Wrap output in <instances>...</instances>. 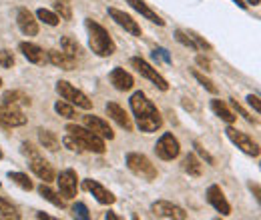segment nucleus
I'll list each match as a JSON object with an SVG mask.
<instances>
[{"label": "nucleus", "mask_w": 261, "mask_h": 220, "mask_svg": "<svg viewBox=\"0 0 261 220\" xmlns=\"http://www.w3.org/2000/svg\"><path fill=\"white\" fill-rule=\"evenodd\" d=\"M129 106L135 114V120L141 132H157L161 126H163V116L161 112L157 110V106L145 96V92L137 90L135 95L130 96Z\"/></svg>", "instance_id": "nucleus-1"}, {"label": "nucleus", "mask_w": 261, "mask_h": 220, "mask_svg": "<svg viewBox=\"0 0 261 220\" xmlns=\"http://www.w3.org/2000/svg\"><path fill=\"white\" fill-rule=\"evenodd\" d=\"M85 26H87V30H89V46H91V50L100 56V58H109V56H113L115 54V50H117V44H115V40L111 38V34L107 28H102L98 22H95L93 18H87L85 20Z\"/></svg>", "instance_id": "nucleus-2"}, {"label": "nucleus", "mask_w": 261, "mask_h": 220, "mask_svg": "<svg viewBox=\"0 0 261 220\" xmlns=\"http://www.w3.org/2000/svg\"><path fill=\"white\" fill-rule=\"evenodd\" d=\"M66 132L83 146V150L87 152H95V154H105L107 146H105V140L97 136L95 132H91L89 128L79 124H66Z\"/></svg>", "instance_id": "nucleus-3"}, {"label": "nucleus", "mask_w": 261, "mask_h": 220, "mask_svg": "<svg viewBox=\"0 0 261 220\" xmlns=\"http://www.w3.org/2000/svg\"><path fill=\"white\" fill-rule=\"evenodd\" d=\"M127 168H129L135 176H141L145 180H155L157 174H159L157 168H155V164L145 156V154H141V152H129L127 154Z\"/></svg>", "instance_id": "nucleus-4"}, {"label": "nucleus", "mask_w": 261, "mask_h": 220, "mask_svg": "<svg viewBox=\"0 0 261 220\" xmlns=\"http://www.w3.org/2000/svg\"><path fill=\"white\" fill-rule=\"evenodd\" d=\"M57 92L61 95L63 100L74 104V106H79V108H83V110H91V108H93V102L89 100V96L85 95L83 90L74 88V86H72L70 82H66V80H59V82H57Z\"/></svg>", "instance_id": "nucleus-5"}, {"label": "nucleus", "mask_w": 261, "mask_h": 220, "mask_svg": "<svg viewBox=\"0 0 261 220\" xmlns=\"http://www.w3.org/2000/svg\"><path fill=\"white\" fill-rule=\"evenodd\" d=\"M225 134H227V138L241 150V152H245V154L255 156V158L259 156V144H257L249 134H245V132H241V130H237V128H233L231 124L227 126Z\"/></svg>", "instance_id": "nucleus-6"}, {"label": "nucleus", "mask_w": 261, "mask_h": 220, "mask_svg": "<svg viewBox=\"0 0 261 220\" xmlns=\"http://www.w3.org/2000/svg\"><path fill=\"white\" fill-rule=\"evenodd\" d=\"M130 66H133L141 76H145L147 80H151L159 90H163V92L169 90V82L157 72V68H153L151 64L147 62V60H143L141 56H133V58H130Z\"/></svg>", "instance_id": "nucleus-7"}, {"label": "nucleus", "mask_w": 261, "mask_h": 220, "mask_svg": "<svg viewBox=\"0 0 261 220\" xmlns=\"http://www.w3.org/2000/svg\"><path fill=\"white\" fill-rule=\"evenodd\" d=\"M151 212H153V216H157V218H169V220L187 218V212H185L181 206H177V204H173V202H169V200H157V202H153V204H151Z\"/></svg>", "instance_id": "nucleus-8"}, {"label": "nucleus", "mask_w": 261, "mask_h": 220, "mask_svg": "<svg viewBox=\"0 0 261 220\" xmlns=\"http://www.w3.org/2000/svg\"><path fill=\"white\" fill-rule=\"evenodd\" d=\"M155 152L161 160H173V158L179 156L181 152V146H179V140L171 134V132H165L163 136L157 140L155 144Z\"/></svg>", "instance_id": "nucleus-9"}, {"label": "nucleus", "mask_w": 261, "mask_h": 220, "mask_svg": "<svg viewBox=\"0 0 261 220\" xmlns=\"http://www.w3.org/2000/svg\"><path fill=\"white\" fill-rule=\"evenodd\" d=\"M57 182H59V190L63 194L65 200H70L76 196V190H79V176L72 168H66L63 170L59 176H57Z\"/></svg>", "instance_id": "nucleus-10"}, {"label": "nucleus", "mask_w": 261, "mask_h": 220, "mask_svg": "<svg viewBox=\"0 0 261 220\" xmlns=\"http://www.w3.org/2000/svg\"><path fill=\"white\" fill-rule=\"evenodd\" d=\"M0 122L4 126H24L27 124V116L24 112L18 108V106H12V104H4L0 102Z\"/></svg>", "instance_id": "nucleus-11"}, {"label": "nucleus", "mask_w": 261, "mask_h": 220, "mask_svg": "<svg viewBox=\"0 0 261 220\" xmlns=\"http://www.w3.org/2000/svg\"><path fill=\"white\" fill-rule=\"evenodd\" d=\"M207 202H209L221 216H229V214H231V204L227 202L223 190L219 188L217 184H211V186L207 188Z\"/></svg>", "instance_id": "nucleus-12"}, {"label": "nucleus", "mask_w": 261, "mask_h": 220, "mask_svg": "<svg viewBox=\"0 0 261 220\" xmlns=\"http://www.w3.org/2000/svg\"><path fill=\"white\" fill-rule=\"evenodd\" d=\"M109 16L121 26V28H125V30L133 34V36H141L143 30H141V26L137 24V20H133V16L127 14V12H123V10H119V8H109Z\"/></svg>", "instance_id": "nucleus-13"}, {"label": "nucleus", "mask_w": 261, "mask_h": 220, "mask_svg": "<svg viewBox=\"0 0 261 220\" xmlns=\"http://www.w3.org/2000/svg\"><path fill=\"white\" fill-rule=\"evenodd\" d=\"M83 122H85V126H87L91 132H95L102 140H107V138L113 140V138H115V132H113V128L109 126V122L102 120V118H98V116L87 114V116H83Z\"/></svg>", "instance_id": "nucleus-14"}, {"label": "nucleus", "mask_w": 261, "mask_h": 220, "mask_svg": "<svg viewBox=\"0 0 261 220\" xmlns=\"http://www.w3.org/2000/svg\"><path fill=\"white\" fill-rule=\"evenodd\" d=\"M83 188L89 190V192L95 196V200L100 202V204H113V202L117 200L111 190H107L100 182L93 180V178H85V180H83Z\"/></svg>", "instance_id": "nucleus-15"}, {"label": "nucleus", "mask_w": 261, "mask_h": 220, "mask_svg": "<svg viewBox=\"0 0 261 220\" xmlns=\"http://www.w3.org/2000/svg\"><path fill=\"white\" fill-rule=\"evenodd\" d=\"M16 24L22 34L27 36H36L38 34V22L34 18V14L29 8H18L16 10Z\"/></svg>", "instance_id": "nucleus-16"}, {"label": "nucleus", "mask_w": 261, "mask_h": 220, "mask_svg": "<svg viewBox=\"0 0 261 220\" xmlns=\"http://www.w3.org/2000/svg\"><path fill=\"white\" fill-rule=\"evenodd\" d=\"M109 80H111V84H113L117 90H121V92H127V90H130V88L135 86V78L130 76L125 68H119V66L111 70Z\"/></svg>", "instance_id": "nucleus-17"}, {"label": "nucleus", "mask_w": 261, "mask_h": 220, "mask_svg": "<svg viewBox=\"0 0 261 220\" xmlns=\"http://www.w3.org/2000/svg\"><path fill=\"white\" fill-rule=\"evenodd\" d=\"M31 170H33L34 174H36L42 182H53V180L57 178L55 168H53L44 158H40V156L31 158Z\"/></svg>", "instance_id": "nucleus-18"}, {"label": "nucleus", "mask_w": 261, "mask_h": 220, "mask_svg": "<svg viewBox=\"0 0 261 220\" xmlns=\"http://www.w3.org/2000/svg\"><path fill=\"white\" fill-rule=\"evenodd\" d=\"M18 50L22 52V56L29 60V62L33 64H44L48 58H46V52L38 46V44H34V42H20L18 44Z\"/></svg>", "instance_id": "nucleus-19"}, {"label": "nucleus", "mask_w": 261, "mask_h": 220, "mask_svg": "<svg viewBox=\"0 0 261 220\" xmlns=\"http://www.w3.org/2000/svg\"><path fill=\"white\" fill-rule=\"evenodd\" d=\"M107 114H109L117 124L121 126V128H125L127 132L133 130V122H130V118L127 116V112H125L117 102H109V104H107Z\"/></svg>", "instance_id": "nucleus-20"}, {"label": "nucleus", "mask_w": 261, "mask_h": 220, "mask_svg": "<svg viewBox=\"0 0 261 220\" xmlns=\"http://www.w3.org/2000/svg\"><path fill=\"white\" fill-rule=\"evenodd\" d=\"M127 4H130V8H135L141 16H145L147 20H151V22H155L157 26H165V20L157 14V12H153L147 4H145V0H125Z\"/></svg>", "instance_id": "nucleus-21"}, {"label": "nucleus", "mask_w": 261, "mask_h": 220, "mask_svg": "<svg viewBox=\"0 0 261 220\" xmlns=\"http://www.w3.org/2000/svg\"><path fill=\"white\" fill-rule=\"evenodd\" d=\"M46 58H48L50 64H55V66H59L63 70H72L76 66V58L68 56L66 52H61V50H48L46 52Z\"/></svg>", "instance_id": "nucleus-22"}, {"label": "nucleus", "mask_w": 261, "mask_h": 220, "mask_svg": "<svg viewBox=\"0 0 261 220\" xmlns=\"http://www.w3.org/2000/svg\"><path fill=\"white\" fill-rule=\"evenodd\" d=\"M209 106H211L213 114H215V116H219L223 122H227V124H233V122L237 120V116L233 114V110L229 108V106L225 104V102H223V100H219V98H213Z\"/></svg>", "instance_id": "nucleus-23"}, {"label": "nucleus", "mask_w": 261, "mask_h": 220, "mask_svg": "<svg viewBox=\"0 0 261 220\" xmlns=\"http://www.w3.org/2000/svg\"><path fill=\"white\" fill-rule=\"evenodd\" d=\"M38 140H40V144H42L46 150H50V152H57V150L61 148V140H59V136H57L55 132H50V130L38 128Z\"/></svg>", "instance_id": "nucleus-24"}, {"label": "nucleus", "mask_w": 261, "mask_h": 220, "mask_svg": "<svg viewBox=\"0 0 261 220\" xmlns=\"http://www.w3.org/2000/svg\"><path fill=\"white\" fill-rule=\"evenodd\" d=\"M2 102L4 104H12V106H31V96L24 95L22 90H8L2 95Z\"/></svg>", "instance_id": "nucleus-25"}, {"label": "nucleus", "mask_w": 261, "mask_h": 220, "mask_svg": "<svg viewBox=\"0 0 261 220\" xmlns=\"http://www.w3.org/2000/svg\"><path fill=\"white\" fill-rule=\"evenodd\" d=\"M183 170H185L189 176L199 178V176H201V172H203V164H201V160H199L193 152H189L187 156L183 158Z\"/></svg>", "instance_id": "nucleus-26"}, {"label": "nucleus", "mask_w": 261, "mask_h": 220, "mask_svg": "<svg viewBox=\"0 0 261 220\" xmlns=\"http://www.w3.org/2000/svg\"><path fill=\"white\" fill-rule=\"evenodd\" d=\"M38 192H40V196H42L44 200H48L53 206H57V208H65L66 206L65 198H61V194H59V192H55L53 188H48V186H46V182H42V184L38 186Z\"/></svg>", "instance_id": "nucleus-27"}, {"label": "nucleus", "mask_w": 261, "mask_h": 220, "mask_svg": "<svg viewBox=\"0 0 261 220\" xmlns=\"http://www.w3.org/2000/svg\"><path fill=\"white\" fill-rule=\"evenodd\" d=\"M61 48H63V52H66V54L72 56V58H79L81 52H83L81 44H79L74 38H70V36H63V38H61Z\"/></svg>", "instance_id": "nucleus-28"}, {"label": "nucleus", "mask_w": 261, "mask_h": 220, "mask_svg": "<svg viewBox=\"0 0 261 220\" xmlns=\"http://www.w3.org/2000/svg\"><path fill=\"white\" fill-rule=\"evenodd\" d=\"M36 18L40 22H44L46 26H57L61 22V16L57 12H53V10H46V8H38L36 10Z\"/></svg>", "instance_id": "nucleus-29"}, {"label": "nucleus", "mask_w": 261, "mask_h": 220, "mask_svg": "<svg viewBox=\"0 0 261 220\" xmlns=\"http://www.w3.org/2000/svg\"><path fill=\"white\" fill-rule=\"evenodd\" d=\"M0 216H2V218L18 220L20 218V212L16 210V206H14L12 202H8L4 196H0Z\"/></svg>", "instance_id": "nucleus-30"}, {"label": "nucleus", "mask_w": 261, "mask_h": 220, "mask_svg": "<svg viewBox=\"0 0 261 220\" xmlns=\"http://www.w3.org/2000/svg\"><path fill=\"white\" fill-rule=\"evenodd\" d=\"M8 178H10L16 186H20L22 190H33L34 188L33 180H31L24 172H8Z\"/></svg>", "instance_id": "nucleus-31"}, {"label": "nucleus", "mask_w": 261, "mask_h": 220, "mask_svg": "<svg viewBox=\"0 0 261 220\" xmlns=\"http://www.w3.org/2000/svg\"><path fill=\"white\" fill-rule=\"evenodd\" d=\"M55 110H57V114H61V116H65V118H76V110L65 102V100H59L57 104H55Z\"/></svg>", "instance_id": "nucleus-32"}, {"label": "nucleus", "mask_w": 261, "mask_h": 220, "mask_svg": "<svg viewBox=\"0 0 261 220\" xmlns=\"http://www.w3.org/2000/svg\"><path fill=\"white\" fill-rule=\"evenodd\" d=\"M175 40L179 42V44H183V46H187V48H191V50H199L197 48V44L193 42V38L189 36V32H183V30H175Z\"/></svg>", "instance_id": "nucleus-33"}, {"label": "nucleus", "mask_w": 261, "mask_h": 220, "mask_svg": "<svg viewBox=\"0 0 261 220\" xmlns=\"http://www.w3.org/2000/svg\"><path fill=\"white\" fill-rule=\"evenodd\" d=\"M229 102H231V106L235 108V112H239V114H241V116H243L247 122H251V124H259V118H257V116H251V114H249V112H247V110H245V108H243V106H241L237 100L229 98Z\"/></svg>", "instance_id": "nucleus-34"}, {"label": "nucleus", "mask_w": 261, "mask_h": 220, "mask_svg": "<svg viewBox=\"0 0 261 220\" xmlns=\"http://www.w3.org/2000/svg\"><path fill=\"white\" fill-rule=\"evenodd\" d=\"M193 78H195L197 82H199V84H201V86H203V88H205L207 92H211V95H217V86H215V84H213V82H211L209 78H205V76H203L201 72L193 70Z\"/></svg>", "instance_id": "nucleus-35"}, {"label": "nucleus", "mask_w": 261, "mask_h": 220, "mask_svg": "<svg viewBox=\"0 0 261 220\" xmlns=\"http://www.w3.org/2000/svg\"><path fill=\"white\" fill-rule=\"evenodd\" d=\"M55 10H57V14H61V18L63 20H70L72 18V10H70V6L66 4V2H55Z\"/></svg>", "instance_id": "nucleus-36"}, {"label": "nucleus", "mask_w": 261, "mask_h": 220, "mask_svg": "<svg viewBox=\"0 0 261 220\" xmlns=\"http://www.w3.org/2000/svg\"><path fill=\"white\" fill-rule=\"evenodd\" d=\"M0 66L2 68H12L14 66V54L6 48H0Z\"/></svg>", "instance_id": "nucleus-37"}, {"label": "nucleus", "mask_w": 261, "mask_h": 220, "mask_svg": "<svg viewBox=\"0 0 261 220\" xmlns=\"http://www.w3.org/2000/svg\"><path fill=\"white\" fill-rule=\"evenodd\" d=\"M72 212H74V218H81V220H89V218H91V214H89V208H87V204H83V202H76V204L72 206Z\"/></svg>", "instance_id": "nucleus-38"}, {"label": "nucleus", "mask_w": 261, "mask_h": 220, "mask_svg": "<svg viewBox=\"0 0 261 220\" xmlns=\"http://www.w3.org/2000/svg\"><path fill=\"white\" fill-rule=\"evenodd\" d=\"M63 144H65V146L68 148V150H70V152H76V154L85 152V150H83V146H81V144H79V142H76V140H74L70 134H66L65 138H63Z\"/></svg>", "instance_id": "nucleus-39"}, {"label": "nucleus", "mask_w": 261, "mask_h": 220, "mask_svg": "<svg viewBox=\"0 0 261 220\" xmlns=\"http://www.w3.org/2000/svg\"><path fill=\"white\" fill-rule=\"evenodd\" d=\"M153 58L159 62V60H163V62L171 64L173 62V58H171V54H169V50L167 48H155L153 50Z\"/></svg>", "instance_id": "nucleus-40"}, {"label": "nucleus", "mask_w": 261, "mask_h": 220, "mask_svg": "<svg viewBox=\"0 0 261 220\" xmlns=\"http://www.w3.org/2000/svg\"><path fill=\"white\" fill-rule=\"evenodd\" d=\"M193 148H195V152H197V154H199L201 158H203V160H205L207 164H211V166L215 164V158L211 156V154H209V152H207V150H205V148H203V146H201L199 142H193Z\"/></svg>", "instance_id": "nucleus-41"}, {"label": "nucleus", "mask_w": 261, "mask_h": 220, "mask_svg": "<svg viewBox=\"0 0 261 220\" xmlns=\"http://www.w3.org/2000/svg\"><path fill=\"white\" fill-rule=\"evenodd\" d=\"M189 36L193 38V42L197 44V48H199V50H201V48H203V50H211V44H209L205 38H201L199 34H195V32H189Z\"/></svg>", "instance_id": "nucleus-42"}, {"label": "nucleus", "mask_w": 261, "mask_h": 220, "mask_svg": "<svg viewBox=\"0 0 261 220\" xmlns=\"http://www.w3.org/2000/svg\"><path fill=\"white\" fill-rule=\"evenodd\" d=\"M247 104H249V106H251V108H253L257 114L261 112V102H259V96H257V95H249V96H247Z\"/></svg>", "instance_id": "nucleus-43"}, {"label": "nucleus", "mask_w": 261, "mask_h": 220, "mask_svg": "<svg viewBox=\"0 0 261 220\" xmlns=\"http://www.w3.org/2000/svg\"><path fill=\"white\" fill-rule=\"evenodd\" d=\"M22 152H24L27 156H31V158L40 156V154H38V150L34 148V146H33V144H31V142H24V144H22Z\"/></svg>", "instance_id": "nucleus-44"}, {"label": "nucleus", "mask_w": 261, "mask_h": 220, "mask_svg": "<svg viewBox=\"0 0 261 220\" xmlns=\"http://www.w3.org/2000/svg\"><path fill=\"white\" fill-rule=\"evenodd\" d=\"M195 62L199 64V66H201L205 72H209V70H211V60H209V58H205V56H201V54L195 58Z\"/></svg>", "instance_id": "nucleus-45"}, {"label": "nucleus", "mask_w": 261, "mask_h": 220, "mask_svg": "<svg viewBox=\"0 0 261 220\" xmlns=\"http://www.w3.org/2000/svg\"><path fill=\"white\" fill-rule=\"evenodd\" d=\"M249 188L253 190V194H255V200L259 202V184H249Z\"/></svg>", "instance_id": "nucleus-46"}, {"label": "nucleus", "mask_w": 261, "mask_h": 220, "mask_svg": "<svg viewBox=\"0 0 261 220\" xmlns=\"http://www.w3.org/2000/svg\"><path fill=\"white\" fill-rule=\"evenodd\" d=\"M105 218L107 220H121V216H117L115 212H107V214H105Z\"/></svg>", "instance_id": "nucleus-47"}, {"label": "nucleus", "mask_w": 261, "mask_h": 220, "mask_svg": "<svg viewBox=\"0 0 261 220\" xmlns=\"http://www.w3.org/2000/svg\"><path fill=\"white\" fill-rule=\"evenodd\" d=\"M233 2H235V4H237V6L241 8V10H245V8H247V4H245L243 0H233Z\"/></svg>", "instance_id": "nucleus-48"}, {"label": "nucleus", "mask_w": 261, "mask_h": 220, "mask_svg": "<svg viewBox=\"0 0 261 220\" xmlns=\"http://www.w3.org/2000/svg\"><path fill=\"white\" fill-rule=\"evenodd\" d=\"M36 218H46V220H50L53 216H48V214H44V212H38V214H36Z\"/></svg>", "instance_id": "nucleus-49"}, {"label": "nucleus", "mask_w": 261, "mask_h": 220, "mask_svg": "<svg viewBox=\"0 0 261 220\" xmlns=\"http://www.w3.org/2000/svg\"><path fill=\"white\" fill-rule=\"evenodd\" d=\"M261 0H247V4H251V6H257Z\"/></svg>", "instance_id": "nucleus-50"}, {"label": "nucleus", "mask_w": 261, "mask_h": 220, "mask_svg": "<svg viewBox=\"0 0 261 220\" xmlns=\"http://www.w3.org/2000/svg\"><path fill=\"white\" fill-rule=\"evenodd\" d=\"M2 156H4V154H2V148H0V160H2Z\"/></svg>", "instance_id": "nucleus-51"}, {"label": "nucleus", "mask_w": 261, "mask_h": 220, "mask_svg": "<svg viewBox=\"0 0 261 220\" xmlns=\"http://www.w3.org/2000/svg\"><path fill=\"white\" fill-rule=\"evenodd\" d=\"M0 86H2V78H0Z\"/></svg>", "instance_id": "nucleus-52"}]
</instances>
